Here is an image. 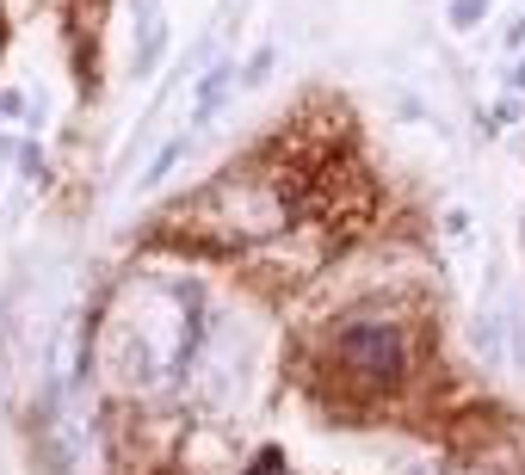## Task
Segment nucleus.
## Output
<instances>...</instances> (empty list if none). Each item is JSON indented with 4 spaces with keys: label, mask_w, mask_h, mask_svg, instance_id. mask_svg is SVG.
Listing matches in <instances>:
<instances>
[{
    "label": "nucleus",
    "mask_w": 525,
    "mask_h": 475,
    "mask_svg": "<svg viewBox=\"0 0 525 475\" xmlns=\"http://www.w3.org/2000/svg\"><path fill=\"white\" fill-rule=\"evenodd\" d=\"M254 475H285V469H278V451H266V457H260V469H254Z\"/></svg>",
    "instance_id": "obj_7"
},
{
    "label": "nucleus",
    "mask_w": 525,
    "mask_h": 475,
    "mask_svg": "<svg viewBox=\"0 0 525 475\" xmlns=\"http://www.w3.org/2000/svg\"><path fill=\"white\" fill-rule=\"evenodd\" d=\"M402 309H359L334 327V364L359 389H396L414 364V334L408 321H396Z\"/></svg>",
    "instance_id": "obj_3"
},
{
    "label": "nucleus",
    "mask_w": 525,
    "mask_h": 475,
    "mask_svg": "<svg viewBox=\"0 0 525 475\" xmlns=\"http://www.w3.org/2000/svg\"><path fill=\"white\" fill-rule=\"evenodd\" d=\"M204 309L186 284L173 278H124L112 309L99 321V352L112 377L130 389H173L204 340Z\"/></svg>",
    "instance_id": "obj_1"
},
{
    "label": "nucleus",
    "mask_w": 525,
    "mask_h": 475,
    "mask_svg": "<svg viewBox=\"0 0 525 475\" xmlns=\"http://www.w3.org/2000/svg\"><path fill=\"white\" fill-rule=\"evenodd\" d=\"M0 44H7V19H0Z\"/></svg>",
    "instance_id": "obj_9"
},
{
    "label": "nucleus",
    "mask_w": 525,
    "mask_h": 475,
    "mask_svg": "<svg viewBox=\"0 0 525 475\" xmlns=\"http://www.w3.org/2000/svg\"><path fill=\"white\" fill-rule=\"evenodd\" d=\"M223 93H229V68H217V75H210L204 87H198V118H210L223 105Z\"/></svg>",
    "instance_id": "obj_5"
},
{
    "label": "nucleus",
    "mask_w": 525,
    "mask_h": 475,
    "mask_svg": "<svg viewBox=\"0 0 525 475\" xmlns=\"http://www.w3.org/2000/svg\"><path fill=\"white\" fill-rule=\"evenodd\" d=\"M513 87H519V93H525V62H519V68H513Z\"/></svg>",
    "instance_id": "obj_8"
},
{
    "label": "nucleus",
    "mask_w": 525,
    "mask_h": 475,
    "mask_svg": "<svg viewBox=\"0 0 525 475\" xmlns=\"http://www.w3.org/2000/svg\"><path fill=\"white\" fill-rule=\"evenodd\" d=\"M248 358H254V340L241 327H204V340L192 352L198 364V383H204V401H229L241 383H248Z\"/></svg>",
    "instance_id": "obj_4"
},
{
    "label": "nucleus",
    "mask_w": 525,
    "mask_h": 475,
    "mask_svg": "<svg viewBox=\"0 0 525 475\" xmlns=\"http://www.w3.org/2000/svg\"><path fill=\"white\" fill-rule=\"evenodd\" d=\"M291 210H297V192L272 167H229V173L210 179L192 204L173 210V229L192 235L210 253H229V247L278 241L291 229Z\"/></svg>",
    "instance_id": "obj_2"
},
{
    "label": "nucleus",
    "mask_w": 525,
    "mask_h": 475,
    "mask_svg": "<svg viewBox=\"0 0 525 475\" xmlns=\"http://www.w3.org/2000/svg\"><path fill=\"white\" fill-rule=\"evenodd\" d=\"M488 0H451V25H476Z\"/></svg>",
    "instance_id": "obj_6"
}]
</instances>
